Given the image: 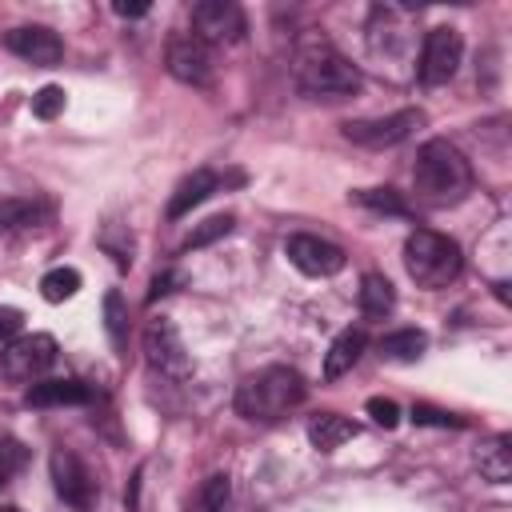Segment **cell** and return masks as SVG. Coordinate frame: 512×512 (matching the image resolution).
<instances>
[{
  "label": "cell",
  "instance_id": "cell-1",
  "mask_svg": "<svg viewBox=\"0 0 512 512\" xmlns=\"http://www.w3.org/2000/svg\"><path fill=\"white\" fill-rule=\"evenodd\" d=\"M412 188H416L420 204H432V208L460 204L472 192V164H468V156L452 140H444V136L424 140L416 148Z\"/></svg>",
  "mask_w": 512,
  "mask_h": 512
},
{
  "label": "cell",
  "instance_id": "cell-2",
  "mask_svg": "<svg viewBox=\"0 0 512 512\" xmlns=\"http://www.w3.org/2000/svg\"><path fill=\"white\" fill-rule=\"evenodd\" d=\"M292 76H296V88L312 100H340L360 92V68L348 64V56H340L324 36H304L296 44Z\"/></svg>",
  "mask_w": 512,
  "mask_h": 512
},
{
  "label": "cell",
  "instance_id": "cell-3",
  "mask_svg": "<svg viewBox=\"0 0 512 512\" xmlns=\"http://www.w3.org/2000/svg\"><path fill=\"white\" fill-rule=\"evenodd\" d=\"M308 396V384L296 368L288 364H272L252 372L240 388H236V412L252 424H272L280 416H288L292 408H300Z\"/></svg>",
  "mask_w": 512,
  "mask_h": 512
},
{
  "label": "cell",
  "instance_id": "cell-4",
  "mask_svg": "<svg viewBox=\"0 0 512 512\" xmlns=\"http://www.w3.org/2000/svg\"><path fill=\"white\" fill-rule=\"evenodd\" d=\"M404 268L416 280V288H448L460 276L464 256L452 236L432 228H412L404 240Z\"/></svg>",
  "mask_w": 512,
  "mask_h": 512
},
{
  "label": "cell",
  "instance_id": "cell-5",
  "mask_svg": "<svg viewBox=\"0 0 512 512\" xmlns=\"http://www.w3.org/2000/svg\"><path fill=\"white\" fill-rule=\"evenodd\" d=\"M144 360L152 372H160L168 380L192 376V356H188V348H184V340L168 316H156L144 324Z\"/></svg>",
  "mask_w": 512,
  "mask_h": 512
},
{
  "label": "cell",
  "instance_id": "cell-6",
  "mask_svg": "<svg viewBox=\"0 0 512 512\" xmlns=\"http://www.w3.org/2000/svg\"><path fill=\"white\" fill-rule=\"evenodd\" d=\"M460 56H464V40L452 24H440V28H428L424 32V44H420V60H416V76L420 84L436 88V84H448L460 68Z\"/></svg>",
  "mask_w": 512,
  "mask_h": 512
},
{
  "label": "cell",
  "instance_id": "cell-7",
  "mask_svg": "<svg viewBox=\"0 0 512 512\" xmlns=\"http://www.w3.org/2000/svg\"><path fill=\"white\" fill-rule=\"evenodd\" d=\"M56 364V340L48 332H28V336H16L4 344L0 352V372L8 380H20V384H36L48 368Z\"/></svg>",
  "mask_w": 512,
  "mask_h": 512
},
{
  "label": "cell",
  "instance_id": "cell-8",
  "mask_svg": "<svg viewBox=\"0 0 512 512\" xmlns=\"http://www.w3.org/2000/svg\"><path fill=\"white\" fill-rule=\"evenodd\" d=\"M48 468H52V488H56V496L68 508H76V512H92L96 508V496H100L96 492V476L88 472V464L76 452L56 448L52 460H48Z\"/></svg>",
  "mask_w": 512,
  "mask_h": 512
},
{
  "label": "cell",
  "instance_id": "cell-9",
  "mask_svg": "<svg viewBox=\"0 0 512 512\" xmlns=\"http://www.w3.org/2000/svg\"><path fill=\"white\" fill-rule=\"evenodd\" d=\"M420 124H424V112L420 108H404V112L376 116V120H348L344 124V140H352L360 148H392V144L408 140Z\"/></svg>",
  "mask_w": 512,
  "mask_h": 512
},
{
  "label": "cell",
  "instance_id": "cell-10",
  "mask_svg": "<svg viewBox=\"0 0 512 512\" xmlns=\"http://www.w3.org/2000/svg\"><path fill=\"white\" fill-rule=\"evenodd\" d=\"M192 36L200 44H236L244 36V12L232 0H200L192 8Z\"/></svg>",
  "mask_w": 512,
  "mask_h": 512
},
{
  "label": "cell",
  "instance_id": "cell-11",
  "mask_svg": "<svg viewBox=\"0 0 512 512\" xmlns=\"http://www.w3.org/2000/svg\"><path fill=\"white\" fill-rule=\"evenodd\" d=\"M284 256H288L304 276H336V272L348 264V256H344L340 244H332V240H324V236H312V232L288 236Z\"/></svg>",
  "mask_w": 512,
  "mask_h": 512
},
{
  "label": "cell",
  "instance_id": "cell-12",
  "mask_svg": "<svg viewBox=\"0 0 512 512\" xmlns=\"http://www.w3.org/2000/svg\"><path fill=\"white\" fill-rule=\"evenodd\" d=\"M164 68L180 84H192V88L212 84V56H208V44H200L196 36H176L164 52Z\"/></svg>",
  "mask_w": 512,
  "mask_h": 512
},
{
  "label": "cell",
  "instance_id": "cell-13",
  "mask_svg": "<svg viewBox=\"0 0 512 512\" xmlns=\"http://www.w3.org/2000/svg\"><path fill=\"white\" fill-rule=\"evenodd\" d=\"M4 44H8L12 56H20V60H28V64H36V68H52V64H60V56H64L60 36H56L52 28H44V24H20V28H12V32L4 36Z\"/></svg>",
  "mask_w": 512,
  "mask_h": 512
},
{
  "label": "cell",
  "instance_id": "cell-14",
  "mask_svg": "<svg viewBox=\"0 0 512 512\" xmlns=\"http://www.w3.org/2000/svg\"><path fill=\"white\" fill-rule=\"evenodd\" d=\"M216 188H220V176H216L212 168H196L192 176H184V180L176 184V192H172V200H168V220L188 216V212H192L196 204H204Z\"/></svg>",
  "mask_w": 512,
  "mask_h": 512
},
{
  "label": "cell",
  "instance_id": "cell-15",
  "mask_svg": "<svg viewBox=\"0 0 512 512\" xmlns=\"http://www.w3.org/2000/svg\"><path fill=\"white\" fill-rule=\"evenodd\" d=\"M24 400L32 408H64V404H88L92 400V388L84 380H36Z\"/></svg>",
  "mask_w": 512,
  "mask_h": 512
},
{
  "label": "cell",
  "instance_id": "cell-16",
  "mask_svg": "<svg viewBox=\"0 0 512 512\" xmlns=\"http://www.w3.org/2000/svg\"><path fill=\"white\" fill-rule=\"evenodd\" d=\"M364 348H368L364 328H344V332L328 344V352H324V380H340L344 372H352L356 360L364 356Z\"/></svg>",
  "mask_w": 512,
  "mask_h": 512
},
{
  "label": "cell",
  "instance_id": "cell-17",
  "mask_svg": "<svg viewBox=\"0 0 512 512\" xmlns=\"http://www.w3.org/2000/svg\"><path fill=\"white\" fill-rule=\"evenodd\" d=\"M476 468L488 484H508L512 480V440L500 432V436H488L480 440L476 448Z\"/></svg>",
  "mask_w": 512,
  "mask_h": 512
},
{
  "label": "cell",
  "instance_id": "cell-18",
  "mask_svg": "<svg viewBox=\"0 0 512 512\" xmlns=\"http://www.w3.org/2000/svg\"><path fill=\"white\" fill-rule=\"evenodd\" d=\"M360 428L348 420V416H336V412H320V416H312L308 420V444L312 448H320V452H332V448H340L344 440H352Z\"/></svg>",
  "mask_w": 512,
  "mask_h": 512
},
{
  "label": "cell",
  "instance_id": "cell-19",
  "mask_svg": "<svg viewBox=\"0 0 512 512\" xmlns=\"http://www.w3.org/2000/svg\"><path fill=\"white\" fill-rule=\"evenodd\" d=\"M52 204L40 196H4L0 200V228H32L40 220H48Z\"/></svg>",
  "mask_w": 512,
  "mask_h": 512
},
{
  "label": "cell",
  "instance_id": "cell-20",
  "mask_svg": "<svg viewBox=\"0 0 512 512\" xmlns=\"http://www.w3.org/2000/svg\"><path fill=\"white\" fill-rule=\"evenodd\" d=\"M356 300H360V312H364L368 320H384V316L396 308V292H392L388 276H380V272H368V276L360 280Z\"/></svg>",
  "mask_w": 512,
  "mask_h": 512
},
{
  "label": "cell",
  "instance_id": "cell-21",
  "mask_svg": "<svg viewBox=\"0 0 512 512\" xmlns=\"http://www.w3.org/2000/svg\"><path fill=\"white\" fill-rule=\"evenodd\" d=\"M424 348H428V332H420V328H400V332H388V336L380 340L384 360H396V364L420 360Z\"/></svg>",
  "mask_w": 512,
  "mask_h": 512
},
{
  "label": "cell",
  "instance_id": "cell-22",
  "mask_svg": "<svg viewBox=\"0 0 512 512\" xmlns=\"http://www.w3.org/2000/svg\"><path fill=\"white\" fill-rule=\"evenodd\" d=\"M232 496V480L224 472H212L208 480H200V488L188 500V512H224Z\"/></svg>",
  "mask_w": 512,
  "mask_h": 512
},
{
  "label": "cell",
  "instance_id": "cell-23",
  "mask_svg": "<svg viewBox=\"0 0 512 512\" xmlns=\"http://www.w3.org/2000/svg\"><path fill=\"white\" fill-rule=\"evenodd\" d=\"M80 292V272L76 268H52V272H44L40 276V296L48 300V304H64V300H72Z\"/></svg>",
  "mask_w": 512,
  "mask_h": 512
},
{
  "label": "cell",
  "instance_id": "cell-24",
  "mask_svg": "<svg viewBox=\"0 0 512 512\" xmlns=\"http://www.w3.org/2000/svg\"><path fill=\"white\" fill-rule=\"evenodd\" d=\"M104 328H108V340L116 352H124V340H128V304L120 292H108L104 296Z\"/></svg>",
  "mask_w": 512,
  "mask_h": 512
},
{
  "label": "cell",
  "instance_id": "cell-25",
  "mask_svg": "<svg viewBox=\"0 0 512 512\" xmlns=\"http://www.w3.org/2000/svg\"><path fill=\"white\" fill-rule=\"evenodd\" d=\"M232 224H236V220H232L228 212H224V216H208L196 232H188V240L180 244V252H192V248H204V244H212V240L228 236V232H232Z\"/></svg>",
  "mask_w": 512,
  "mask_h": 512
},
{
  "label": "cell",
  "instance_id": "cell-26",
  "mask_svg": "<svg viewBox=\"0 0 512 512\" xmlns=\"http://www.w3.org/2000/svg\"><path fill=\"white\" fill-rule=\"evenodd\" d=\"M356 200L372 212H392V216H408V204L400 200V192L392 188H368V192H356Z\"/></svg>",
  "mask_w": 512,
  "mask_h": 512
},
{
  "label": "cell",
  "instance_id": "cell-27",
  "mask_svg": "<svg viewBox=\"0 0 512 512\" xmlns=\"http://www.w3.org/2000/svg\"><path fill=\"white\" fill-rule=\"evenodd\" d=\"M28 464V448L20 440H0V488Z\"/></svg>",
  "mask_w": 512,
  "mask_h": 512
},
{
  "label": "cell",
  "instance_id": "cell-28",
  "mask_svg": "<svg viewBox=\"0 0 512 512\" xmlns=\"http://www.w3.org/2000/svg\"><path fill=\"white\" fill-rule=\"evenodd\" d=\"M60 108H64V88H56V84H44V88L32 96V116H40V120L60 116Z\"/></svg>",
  "mask_w": 512,
  "mask_h": 512
},
{
  "label": "cell",
  "instance_id": "cell-29",
  "mask_svg": "<svg viewBox=\"0 0 512 512\" xmlns=\"http://www.w3.org/2000/svg\"><path fill=\"white\" fill-rule=\"evenodd\" d=\"M364 408H368V416H372L380 428H396V424H400V408H396V400H388V396H372Z\"/></svg>",
  "mask_w": 512,
  "mask_h": 512
},
{
  "label": "cell",
  "instance_id": "cell-30",
  "mask_svg": "<svg viewBox=\"0 0 512 512\" xmlns=\"http://www.w3.org/2000/svg\"><path fill=\"white\" fill-rule=\"evenodd\" d=\"M412 420L416 424H432V428H460V420L452 412H440V408H428V404H416L412 408Z\"/></svg>",
  "mask_w": 512,
  "mask_h": 512
},
{
  "label": "cell",
  "instance_id": "cell-31",
  "mask_svg": "<svg viewBox=\"0 0 512 512\" xmlns=\"http://www.w3.org/2000/svg\"><path fill=\"white\" fill-rule=\"evenodd\" d=\"M20 324H24V316L16 308H0V340H16Z\"/></svg>",
  "mask_w": 512,
  "mask_h": 512
},
{
  "label": "cell",
  "instance_id": "cell-32",
  "mask_svg": "<svg viewBox=\"0 0 512 512\" xmlns=\"http://www.w3.org/2000/svg\"><path fill=\"white\" fill-rule=\"evenodd\" d=\"M180 276L176 272H160L156 280H152V292H148V300H156V296H164V292H172V284H176Z\"/></svg>",
  "mask_w": 512,
  "mask_h": 512
},
{
  "label": "cell",
  "instance_id": "cell-33",
  "mask_svg": "<svg viewBox=\"0 0 512 512\" xmlns=\"http://www.w3.org/2000/svg\"><path fill=\"white\" fill-rule=\"evenodd\" d=\"M112 12L128 20V16H144V12H148V4H112Z\"/></svg>",
  "mask_w": 512,
  "mask_h": 512
},
{
  "label": "cell",
  "instance_id": "cell-34",
  "mask_svg": "<svg viewBox=\"0 0 512 512\" xmlns=\"http://www.w3.org/2000/svg\"><path fill=\"white\" fill-rule=\"evenodd\" d=\"M0 512H20V508H12V504H0Z\"/></svg>",
  "mask_w": 512,
  "mask_h": 512
}]
</instances>
